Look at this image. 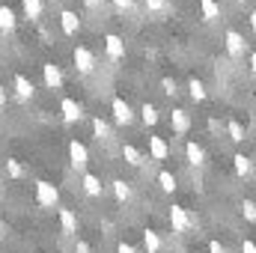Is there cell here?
Masks as SVG:
<instances>
[{"label": "cell", "instance_id": "6da1fadb", "mask_svg": "<svg viewBox=\"0 0 256 253\" xmlns=\"http://www.w3.org/2000/svg\"><path fill=\"white\" fill-rule=\"evenodd\" d=\"M36 202H39L42 208H54V206L60 202L57 185H51V182H36Z\"/></svg>", "mask_w": 256, "mask_h": 253}, {"label": "cell", "instance_id": "7a4b0ae2", "mask_svg": "<svg viewBox=\"0 0 256 253\" xmlns=\"http://www.w3.org/2000/svg\"><path fill=\"white\" fill-rule=\"evenodd\" d=\"M72 60H74V68H78L80 74H92V72H96V66H98V63H96V54H92L90 48H84V45H80V48H74Z\"/></svg>", "mask_w": 256, "mask_h": 253}, {"label": "cell", "instance_id": "3957f363", "mask_svg": "<svg viewBox=\"0 0 256 253\" xmlns=\"http://www.w3.org/2000/svg\"><path fill=\"white\" fill-rule=\"evenodd\" d=\"M170 224H173V232H191L196 220L188 214V208H182V206H173V208H170Z\"/></svg>", "mask_w": 256, "mask_h": 253}, {"label": "cell", "instance_id": "277c9868", "mask_svg": "<svg viewBox=\"0 0 256 253\" xmlns=\"http://www.w3.org/2000/svg\"><path fill=\"white\" fill-rule=\"evenodd\" d=\"M224 42H226V54H230L232 60H242V57H244V48H248V45H244V36H242L238 30H230V33L224 36Z\"/></svg>", "mask_w": 256, "mask_h": 253}, {"label": "cell", "instance_id": "5b68a950", "mask_svg": "<svg viewBox=\"0 0 256 253\" xmlns=\"http://www.w3.org/2000/svg\"><path fill=\"white\" fill-rule=\"evenodd\" d=\"M68 158H72V167L74 170H86V164H90V152H86V146L80 140H72L68 143Z\"/></svg>", "mask_w": 256, "mask_h": 253}, {"label": "cell", "instance_id": "8992f818", "mask_svg": "<svg viewBox=\"0 0 256 253\" xmlns=\"http://www.w3.org/2000/svg\"><path fill=\"white\" fill-rule=\"evenodd\" d=\"M110 110H114V122L116 126H131L134 122V110H131V104H128L126 98H114Z\"/></svg>", "mask_w": 256, "mask_h": 253}, {"label": "cell", "instance_id": "52a82bcc", "mask_svg": "<svg viewBox=\"0 0 256 253\" xmlns=\"http://www.w3.org/2000/svg\"><path fill=\"white\" fill-rule=\"evenodd\" d=\"M60 114H63L66 122H80V120H84V108H80V102H74V98H63V102H60Z\"/></svg>", "mask_w": 256, "mask_h": 253}, {"label": "cell", "instance_id": "ba28073f", "mask_svg": "<svg viewBox=\"0 0 256 253\" xmlns=\"http://www.w3.org/2000/svg\"><path fill=\"white\" fill-rule=\"evenodd\" d=\"M42 78H45V86H48V90H60V86H63V72H60V66L45 63L42 66Z\"/></svg>", "mask_w": 256, "mask_h": 253}, {"label": "cell", "instance_id": "9c48e42d", "mask_svg": "<svg viewBox=\"0 0 256 253\" xmlns=\"http://www.w3.org/2000/svg\"><path fill=\"white\" fill-rule=\"evenodd\" d=\"M104 48H108V57H110V60H122V57H126V42H122L120 36H114V33L104 36Z\"/></svg>", "mask_w": 256, "mask_h": 253}, {"label": "cell", "instance_id": "30bf717a", "mask_svg": "<svg viewBox=\"0 0 256 253\" xmlns=\"http://www.w3.org/2000/svg\"><path fill=\"white\" fill-rule=\"evenodd\" d=\"M12 86H15V96L21 98V102H30L33 98V80H27L24 74H15V80H12Z\"/></svg>", "mask_w": 256, "mask_h": 253}, {"label": "cell", "instance_id": "8fae6325", "mask_svg": "<svg viewBox=\"0 0 256 253\" xmlns=\"http://www.w3.org/2000/svg\"><path fill=\"white\" fill-rule=\"evenodd\" d=\"M149 155H152L155 161H167V158H170L167 140H164V137H149Z\"/></svg>", "mask_w": 256, "mask_h": 253}, {"label": "cell", "instance_id": "7c38bea8", "mask_svg": "<svg viewBox=\"0 0 256 253\" xmlns=\"http://www.w3.org/2000/svg\"><path fill=\"white\" fill-rule=\"evenodd\" d=\"M170 126H173L176 134H188V128H191V116H188V110L176 108V110H173V116H170Z\"/></svg>", "mask_w": 256, "mask_h": 253}, {"label": "cell", "instance_id": "4fadbf2b", "mask_svg": "<svg viewBox=\"0 0 256 253\" xmlns=\"http://www.w3.org/2000/svg\"><path fill=\"white\" fill-rule=\"evenodd\" d=\"M185 155H188V164H191V167H202V164H206V152H202V146L194 143V140L185 143Z\"/></svg>", "mask_w": 256, "mask_h": 253}, {"label": "cell", "instance_id": "5bb4252c", "mask_svg": "<svg viewBox=\"0 0 256 253\" xmlns=\"http://www.w3.org/2000/svg\"><path fill=\"white\" fill-rule=\"evenodd\" d=\"M60 27H63V33L66 36H74L78 30H80V18L72 12V9H66L63 15H60Z\"/></svg>", "mask_w": 256, "mask_h": 253}, {"label": "cell", "instance_id": "9a60e30c", "mask_svg": "<svg viewBox=\"0 0 256 253\" xmlns=\"http://www.w3.org/2000/svg\"><path fill=\"white\" fill-rule=\"evenodd\" d=\"M60 226H63L66 236H74L78 232V214L72 208H60Z\"/></svg>", "mask_w": 256, "mask_h": 253}, {"label": "cell", "instance_id": "2e32d148", "mask_svg": "<svg viewBox=\"0 0 256 253\" xmlns=\"http://www.w3.org/2000/svg\"><path fill=\"white\" fill-rule=\"evenodd\" d=\"M21 6H24V15L30 21H39L42 12H45V0H21Z\"/></svg>", "mask_w": 256, "mask_h": 253}, {"label": "cell", "instance_id": "e0dca14e", "mask_svg": "<svg viewBox=\"0 0 256 253\" xmlns=\"http://www.w3.org/2000/svg\"><path fill=\"white\" fill-rule=\"evenodd\" d=\"M122 158H126L128 167H143V161H146V158H143V152H140L137 146H131V143L122 146Z\"/></svg>", "mask_w": 256, "mask_h": 253}, {"label": "cell", "instance_id": "ac0fdd59", "mask_svg": "<svg viewBox=\"0 0 256 253\" xmlns=\"http://www.w3.org/2000/svg\"><path fill=\"white\" fill-rule=\"evenodd\" d=\"M84 190L90 194V196H102V190H104V185H102V179L98 176H92V173H84Z\"/></svg>", "mask_w": 256, "mask_h": 253}, {"label": "cell", "instance_id": "d6986e66", "mask_svg": "<svg viewBox=\"0 0 256 253\" xmlns=\"http://www.w3.org/2000/svg\"><path fill=\"white\" fill-rule=\"evenodd\" d=\"M143 248H146V253H161V236L155 232V230H146L143 232Z\"/></svg>", "mask_w": 256, "mask_h": 253}, {"label": "cell", "instance_id": "ffe728a7", "mask_svg": "<svg viewBox=\"0 0 256 253\" xmlns=\"http://www.w3.org/2000/svg\"><path fill=\"white\" fill-rule=\"evenodd\" d=\"M200 9H202L206 21H218L220 18V3L218 0H200Z\"/></svg>", "mask_w": 256, "mask_h": 253}, {"label": "cell", "instance_id": "44dd1931", "mask_svg": "<svg viewBox=\"0 0 256 253\" xmlns=\"http://www.w3.org/2000/svg\"><path fill=\"white\" fill-rule=\"evenodd\" d=\"M15 24H18V21H15V12H12L9 6H0V30H3V33H12Z\"/></svg>", "mask_w": 256, "mask_h": 253}, {"label": "cell", "instance_id": "7402d4cb", "mask_svg": "<svg viewBox=\"0 0 256 253\" xmlns=\"http://www.w3.org/2000/svg\"><path fill=\"white\" fill-rule=\"evenodd\" d=\"M158 185H161L164 194H173V190H176V176H173L170 170H161V173H158Z\"/></svg>", "mask_w": 256, "mask_h": 253}, {"label": "cell", "instance_id": "603a6c76", "mask_svg": "<svg viewBox=\"0 0 256 253\" xmlns=\"http://www.w3.org/2000/svg\"><path fill=\"white\" fill-rule=\"evenodd\" d=\"M92 131H96V137H98V140H110V137H114L110 126H108L102 116H96V120H92Z\"/></svg>", "mask_w": 256, "mask_h": 253}, {"label": "cell", "instance_id": "cb8c5ba5", "mask_svg": "<svg viewBox=\"0 0 256 253\" xmlns=\"http://www.w3.org/2000/svg\"><path fill=\"white\" fill-rule=\"evenodd\" d=\"M110 188H114V196H116L120 202H128V200H131V185H128V182L116 179V182H114Z\"/></svg>", "mask_w": 256, "mask_h": 253}, {"label": "cell", "instance_id": "d4e9b609", "mask_svg": "<svg viewBox=\"0 0 256 253\" xmlns=\"http://www.w3.org/2000/svg\"><path fill=\"white\" fill-rule=\"evenodd\" d=\"M232 161H236V173H238V176H250V173H254V164H250L248 155H236Z\"/></svg>", "mask_w": 256, "mask_h": 253}, {"label": "cell", "instance_id": "484cf974", "mask_svg": "<svg viewBox=\"0 0 256 253\" xmlns=\"http://www.w3.org/2000/svg\"><path fill=\"white\" fill-rule=\"evenodd\" d=\"M226 131H230V140H236V143L244 140V126H242L238 120H230V122H226Z\"/></svg>", "mask_w": 256, "mask_h": 253}, {"label": "cell", "instance_id": "4316f807", "mask_svg": "<svg viewBox=\"0 0 256 253\" xmlns=\"http://www.w3.org/2000/svg\"><path fill=\"white\" fill-rule=\"evenodd\" d=\"M146 9L152 15H167L170 12V0H146Z\"/></svg>", "mask_w": 256, "mask_h": 253}, {"label": "cell", "instance_id": "83f0119b", "mask_svg": "<svg viewBox=\"0 0 256 253\" xmlns=\"http://www.w3.org/2000/svg\"><path fill=\"white\" fill-rule=\"evenodd\" d=\"M188 92H191L194 102H202V98H206V86H202V80L191 78V80H188Z\"/></svg>", "mask_w": 256, "mask_h": 253}, {"label": "cell", "instance_id": "f1b7e54d", "mask_svg": "<svg viewBox=\"0 0 256 253\" xmlns=\"http://www.w3.org/2000/svg\"><path fill=\"white\" fill-rule=\"evenodd\" d=\"M140 120H143L146 126H155V122H158V110H155V104H143V108H140Z\"/></svg>", "mask_w": 256, "mask_h": 253}, {"label": "cell", "instance_id": "f546056e", "mask_svg": "<svg viewBox=\"0 0 256 253\" xmlns=\"http://www.w3.org/2000/svg\"><path fill=\"white\" fill-rule=\"evenodd\" d=\"M242 214H244V220H248V224H254V220H256V206H254V200H244V202H242Z\"/></svg>", "mask_w": 256, "mask_h": 253}, {"label": "cell", "instance_id": "4dcf8cb0", "mask_svg": "<svg viewBox=\"0 0 256 253\" xmlns=\"http://www.w3.org/2000/svg\"><path fill=\"white\" fill-rule=\"evenodd\" d=\"M6 170H9V176H12V179H21V176H24V167H21L15 158H6Z\"/></svg>", "mask_w": 256, "mask_h": 253}, {"label": "cell", "instance_id": "1f68e13d", "mask_svg": "<svg viewBox=\"0 0 256 253\" xmlns=\"http://www.w3.org/2000/svg\"><path fill=\"white\" fill-rule=\"evenodd\" d=\"M161 86H164V92H167V96H176V92H179V90H176V80H170V78H164V80H161Z\"/></svg>", "mask_w": 256, "mask_h": 253}, {"label": "cell", "instance_id": "d6a6232c", "mask_svg": "<svg viewBox=\"0 0 256 253\" xmlns=\"http://www.w3.org/2000/svg\"><path fill=\"white\" fill-rule=\"evenodd\" d=\"M116 253H137V248H131L128 242H120V244H116Z\"/></svg>", "mask_w": 256, "mask_h": 253}, {"label": "cell", "instance_id": "836d02e7", "mask_svg": "<svg viewBox=\"0 0 256 253\" xmlns=\"http://www.w3.org/2000/svg\"><path fill=\"white\" fill-rule=\"evenodd\" d=\"M208 253H226V248L220 242H208Z\"/></svg>", "mask_w": 256, "mask_h": 253}, {"label": "cell", "instance_id": "e575fe53", "mask_svg": "<svg viewBox=\"0 0 256 253\" xmlns=\"http://www.w3.org/2000/svg\"><path fill=\"white\" fill-rule=\"evenodd\" d=\"M242 253H256V244L250 242V238H244V242H242Z\"/></svg>", "mask_w": 256, "mask_h": 253}, {"label": "cell", "instance_id": "d590c367", "mask_svg": "<svg viewBox=\"0 0 256 253\" xmlns=\"http://www.w3.org/2000/svg\"><path fill=\"white\" fill-rule=\"evenodd\" d=\"M114 6H116V9H131L134 0H114Z\"/></svg>", "mask_w": 256, "mask_h": 253}, {"label": "cell", "instance_id": "8d00e7d4", "mask_svg": "<svg viewBox=\"0 0 256 253\" xmlns=\"http://www.w3.org/2000/svg\"><path fill=\"white\" fill-rule=\"evenodd\" d=\"M74 253H90V244H86V242H78V244H74Z\"/></svg>", "mask_w": 256, "mask_h": 253}, {"label": "cell", "instance_id": "74e56055", "mask_svg": "<svg viewBox=\"0 0 256 253\" xmlns=\"http://www.w3.org/2000/svg\"><path fill=\"white\" fill-rule=\"evenodd\" d=\"M84 3H86L90 9H98V6H102V0H84Z\"/></svg>", "mask_w": 256, "mask_h": 253}, {"label": "cell", "instance_id": "f35d334b", "mask_svg": "<svg viewBox=\"0 0 256 253\" xmlns=\"http://www.w3.org/2000/svg\"><path fill=\"white\" fill-rule=\"evenodd\" d=\"M3 104H6V90L0 86V108H3Z\"/></svg>", "mask_w": 256, "mask_h": 253}]
</instances>
